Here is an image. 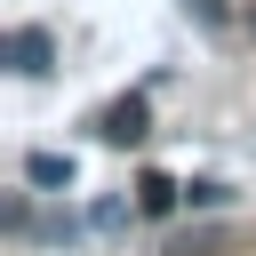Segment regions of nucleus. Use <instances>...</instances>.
I'll return each instance as SVG.
<instances>
[{
	"mask_svg": "<svg viewBox=\"0 0 256 256\" xmlns=\"http://www.w3.org/2000/svg\"><path fill=\"white\" fill-rule=\"evenodd\" d=\"M0 64H8V72H16V80H40V72H48V64H56V40H48V32H40V24H16V32H8V40H0Z\"/></svg>",
	"mask_w": 256,
	"mask_h": 256,
	"instance_id": "obj_1",
	"label": "nucleus"
},
{
	"mask_svg": "<svg viewBox=\"0 0 256 256\" xmlns=\"http://www.w3.org/2000/svg\"><path fill=\"white\" fill-rule=\"evenodd\" d=\"M144 128H152L144 96H120V104H104V112H96V136H104V144H144Z\"/></svg>",
	"mask_w": 256,
	"mask_h": 256,
	"instance_id": "obj_2",
	"label": "nucleus"
},
{
	"mask_svg": "<svg viewBox=\"0 0 256 256\" xmlns=\"http://www.w3.org/2000/svg\"><path fill=\"white\" fill-rule=\"evenodd\" d=\"M24 176H32L40 192H64L80 168H72V152H32V160H24Z\"/></svg>",
	"mask_w": 256,
	"mask_h": 256,
	"instance_id": "obj_3",
	"label": "nucleus"
},
{
	"mask_svg": "<svg viewBox=\"0 0 256 256\" xmlns=\"http://www.w3.org/2000/svg\"><path fill=\"white\" fill-rule=\"evenodd\" d=\"M176 200H184V184H168L160 168H144V176H136V208H144V216H168Z\"/></svg>",
	"mask_w": 256,
	"mask_h": 256,
	"instance_id": "obj_4",
	"label": "nucleus"
},
{
	"mask_svg": "<svg viewBox=\"0 0 256 256\" xmlns=\"http://www.w3.org/2000/svg\"><path fill=\"white\" fill-rule=\"evenodd\" d=\"M184 200H192V208H224V200H232V184H184Z\"/></svg>",
	"mask_w": 256,
	"mask_h": 256,
	"instance_id": "obj_5",
	"label": "nucleus"
},
{
	"mask_svg": "<svg viewBox=\"0 0 256 256\" xmlns=\"http://www.w3.org/2000/svg\"><path fill=\"white\" fill-rule=\"evenodd\" d=\"M88 224H96V232H120V224H128V208H120V200H96V216H88Z\"/></svg>",
	"mask_w": 256,
	"mask_h": 256,
	"instance_id": "obj_6",
	"label": "nucleus"
},
{
	"mask_svg": "<svg viewBox=\"0 0 256 256\" xmlns=\"http://www.w3.org/2000/svg\"><path fill=\"white\" fill-rule=\"evenodd\" d=\"M184 8H192V16L208 24V32H224V24H232V16H224V0H184Z\"/></svg>",
	"mask_w": 256,
	"mask_h": 256,
	"instance_id": "obj_7",
	"label": "nucleus"
},
{
	"mask_svg": "<svg viewBox=\"0 0 256 256\" xmlns=\"http://www.w3.org/2000/svg\"><path fill=\"white\" fill-rule=\"evenodd\" d=\"M248 32H256V16H248Z\"/></svg>",
	"mask_w": 256,
	"mask_h": 256,
	"instance_id": "obj_8",
	"label": "nucleus"
}]
</instances>
